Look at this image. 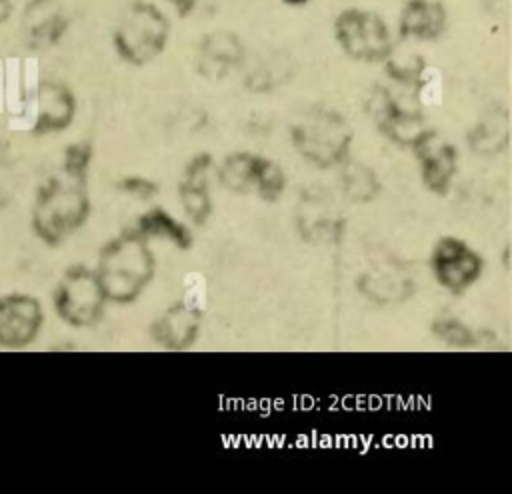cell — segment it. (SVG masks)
Listing matches in <instances>:
<instances>
[{"instance_id": "17", "label": "cell", "mask_w": 512, "mask_h": 494, "mask_svg": "<svg viewBox=\"0 0 512 494\" xmlns=\"http://www.w3.org/2000/svg\"><path fill=\"white\" fill-rule=\"evenodd\" d=\"M466 142L476 156H498L510 146V116L502 106H492L484 110L478 120L470 126Z\"/></svg>"}, {"instance_id": "18", "label": "cell", "mask_w": 512, "mask_h": 494, "mask_svg": "<svg viewBox=\"0 0 512 494\" xmlns=\"http://www.w3.org/2000/svg\"><path fill=\"white\" fill-rule=\"evenodd\" d=\"M76 114V98L60 82H44L38 88V116L34 130L38 134L60 132L70 126Z\"/></svg>"}, {"instance_id": "30", "label": "cell", "mask_w": 512, "mask_h": 494, "mask_svg": "<svg viewBox=\"0 0 512 494\" xmlns=\"http://www.w3.org/2000/svg\"><path fill=\"white\" fill-rule=\"evenodd\" d=\"M12 14V0H0V24L6 22Z\"/></svg>"}, {"instance_id": "15", "label": "cell", "mask_w": 512, "mask_h": 494, "mask_svg": "<svg viewBox=\"0 0 512 494\" xmlns=\"http://www.w3.org/2000/svg\"><path fill=\"white\" fill-rule=\"evenodd\" d=\"M42 326L40 304L26 294L0 298V346H28Z\"/></svg>"}, {"instance_id": "2", "label": "cell", "mask_w": 512, "mask_h": 494, "mask_svg": "<svg viewBox=\"0 0 512 494\" xmlns=\"http://www.w3.org/2000/svg\"><path fill=\"white\" fill-rule=\"evenodd\" d=\"M290 142L302 160L328 170L338 168L350 156L354 130L338 110L310 106L292 122Z\"/></svg>"}, {"instance_id": "16", "label": "cell", "mask_w": 512, "mask_h": 494, "mask_svg": "<svg viewBox=\"0 0 512 494\" xmlns=\"http://www.w3.org/2000/svg\"><path fill=\"white\" fill-rule=\"evenodd\" d=\"M448 30V10L440 0H408L398 18V36L406 42H434Z\"/></svg>"}, {"instance_id": "23", "label": "cell", "mask_w": 512, "mask_h": 494, "mask_svg": "<svg viewBox=\"0 0 512 494\" xmlns=\"http://www.w3.org/2000/svg\"><path fill=\"white\" fill-rule=\"evenodd\" d=\"M292 66L286 56H268L252 66L244 78L250 92H272L290 80Z\"/></svg>"}, {"instance_id": "22", "label": "cell", "mask_w": 512, "mask_h": 494, "mask_svg": "<svg viewBox=\"0 0 512 494\" xmlns=\"http://www.w3.org/2000/svg\"><path fill=\"white\" fill-rule=\"evenodd\" d=\"M66 16L50 2L36 0L28 8V38L36 48L54 46L66 32Z\"/></svg>"}, {"instance_id": "4", "label": "cell", "mask_w": 512, "mask_h": 494, "mask_svg": "<svg viewBox=\"0 0 512 494\" xmlns=\"http://www.w3.org/2000/svg\"><path fill=\"white\" fill-rule=\"evenodd\" d=\"M170 38L166 14L152 2L136 0L122 14L112 42L118 56L132 66H146L156 60Z\"/></svg>"}, {"instance_id": "3", "label": "cell", "mask_w": 512, "mask_h": 494, "mask_svg": "<svg viewBox=\"0 0 512 494\" xmlns=\"http://www.w3.org/2000/svg\"><path fill=\"white\" fill-rule=\"evenodd\" d=\"M86 180L64 172L50 178L38 192L34 204V230L46 244H60L74 234L90 214Z\"/></svg>"}, {"instance_id": "29", "label": "cell", "mask_w": 512, "mask_h": 494, "mask_svg": "<svg viewBox=\"0 0 512 494\" xmlns=\"http://www.w3.org/2000/svg\"><path fill=\"white\" fill-rule=\"evenodd\" d=\"M168 2H170V6L176 10V14H178L180 18H186V16H190V14L194 12L198 0H168Z\"/></svg>"}, {"instance_id": "6", "label": "cell", "mask_w": 512, "mask_h": 494, "mask_svg": "<svg viewBox=\"0 0 512 494\" xmlns=\"http://www.w3.org/2000/svg\"><path fill=\"white\" fill-rule=\"evenodd\" d=\"M106 302L108 300L96 272L80 264L64 272L54 292V306L58 316L74 328L96 326L104 316Z\"/></svg>"}, {"instance_id": "11", "label": "cell", "mask_w": 512, "mask_h": 494, "mask_svg": "<svg viewBox=\"0 0 512 494\" xmlns=\"http://www.w3.org/2000/svg\"><path fill=\"white\" fill-rule=\"evenodd\" d=\"M420 166V180L424 188L436 196H446L458 172V150L444 140L436 130L428 132L412 146Z\"/></svg>"}, {"instance_id": "31", "label": "cell", "mask_w": 512, "mask_h": 494, "mask_svg": "<svg viewBox=\"0 0 512 494\" xmlns=\"http://www.w3.org/2000/svg\"><path fill=\"white\" fill-rule=\"evenodd\" d=\"M282 2L288 6H304L308 0H282Z\"/></svg>"}, {"instance_id": "14", "label": "cell", "mask_w": 512, "mask_h": 494, "mask_svg": "<svg viewBox=\"0 0 512 494\" xmlns=\"http://www.w3.org/2000/svg\"><path fill=\"white\" fill-rule=\"evenodd\" d=\"M214 166V158L208 152L194 154L186 166L178 184V198L184 216L194 226H204L212 216V194L208 176Z\"/></svg>"}, {"instance_id": "8", "label": "cell", "mask_w": 512, "mask_h": 494, "mask_svg": "<svg viewBox=\"0 0 512 494\" xmlns=\"http://www.w3.org/2000/svg\"><path fill=\"white\" fill-rule=\"evenodd\" d=\"M298 236L312 246L336 244L344 236L346 220L330 190L308 186L300 192L294 212Z\"/></svg>"}, {"instance_id": "24", "label": "cell", "mask_w": 512, "mask_h": 494, "mask_svg": "<svg viewBox=\"0 0 512 494\" xmlns=\"http://www.w3.org/2000/svg\"><path fill=\"white\" fill-rule=\"evenodd\" d=\"M430 332L448 348L470 350L478 348V332L456 316H436L430 322Z\"/></svg>"}, {"instance_id": "19", "label": "cell", "mask_w": 512, "mask_h": 494, "mask_svg": "<svg viewBox=\"0 0 512 494\" xmlns=\"http://www.w3.org/2000/svg\"><path fill=\"white\" fill-rule=\"evenodd\" d=\"M266 156L254 152H232L216 168V178L222 188L234 194H254L260 170Z\"/></svg>"}, {"instance_id": "9", "label": "cell", "mask_w": 512, "mask_h": 494, "mask_svg": "<svg viewBox=\"0 0 512 494\" xmlns=\"http://www.w3.org/2000/svg\"><path fill=\"white\" fill-rule=\"evenodd\" d=\"M430 270L438 286L452 294H464L480 280L484 258L462 238L442 236L430 252Z\"/></svg>"}, {"instance_id": "26", "label": "cell", "mask_w": 512, "mask_h": 494, "mask_svg": "<svg viewBox=\"0 0 512 494\" xmlns=\"http://www.w3.org/2000/svg\"><path fill=\"white\" fill-rule=\"evenodd\" d=\"M286 184H288V178H286L284 170L280 168V164L266 158V162L260 170L254 194L264 202H276L284 194Z\"/></svg>"}, {"instance_id": "13", "label": "cell", "mask_w": 512, "mask_h": 494, "mask_svg": "<svg viewBox=\"0 0 512 494\" xmlns=\"http://www.w3.org/2000/svg\"><path fill=\"white\" fill-rule=\"evenodd\" d=\"M244 42L228 30H218L202 36L196 48V72L206 80H222L244 64Z\"/></svg>"}, {"instance_id": "12", "label": "cell", "mask_w": 512, "mask_h": 494, "mask_svg": "<svg viewBox=\"0 0 512 494\" xmlns=\"http://www.w3.org/2000/svg\"><path fill=\"white\" fill-rule=\"evenodd\" d=\"M200 310L188 306L184 300L172 302L150 324L152 342L166 352L190 350L200 336Z\"/></svg>"}, {"instance_id": "21", "label": "cell", "mask_w": 512, "mask_h": 494, "mask_svg": "<svg viewBox=\"0 0 512 494\" xmlns=\"http://www.w3.org/2000/svg\"><path fill=\"white\" fill-rule=\"evenodd\" d=\"M134 230L146 240L150 238L168 240L178 250H188L194 244V236L190 228L164 208H150L148 212L140 214L134 224Z\"/></svg>"}, {"instance_id": "25", "label": "cell", "mask_w": 512, "mask_h": 494, "mask_svg": "<svg viewBox=\"0 0 512 494\" xmlns=\"http://www.w3.org/2000/svg\"><path fill=\"white\" fill-rule=\"evenodd\" d=\"M386 68V76L396 82L402 88L412 90L416 86V82L420 80L424 68L428 66L424 62V58L420 54H396L394 50L390 52V56L382 62Z\"/></svg>"}, {"instance_id": "5", "label": "cell", "mask_w": 512, "mask_h": 494, "mask_svg": "<svg viewBox=\"0 0 512 494\" xmlns=\"http://www.w3.org/2000/svg\"><path fill=\"white\" fill-rule=\"evenodd\" d=\"M334 38L348 58L364 64H382L394 50L384 18L364 8L342 10L334 20Z\"/></svg>"}, {"instance_id": "28", "label": "cell", "mask_w": 512, "mask_h": 494, "mask_svg": "<svg viewBox=\"0 0 512 494\" xmlns=\"http://www.w3.org/2000/svg\"><path fill=\"white\" fill-rule=\"evenodd\" d=\"M118 188L124 192V194H130L134 198H140V200H148L152 196L158 194L160 186L158 182H154L152 178H146V176H124L122 180H118Z\"/></svg>"}, {"instance_id": "10", "label": "cell", "mask_w": 512, "mask_h": 494, "mask_svg": "<svg viewBox=\"0 0 512 494\" xmlns=\"http://www.w3.org/2000/svg\"><path fill=\"white\" fill-rule=\"evenodd\" d=\"M416 288L414 276L400 260L392 256L374 260L356 278V290L366 300L380 306L406 302L414 296Z\"/></svg>"}, {"instance_id": "20", "label": "cell", "mask_w": 512, "mask_h": 494, "mask_svg": "<svg viewBox=\"0 0 512 494\" xmlns=\"http://www.w3.org/2000/svg\"><path fill=\"white\" fill-rule=\"evenodd\" d=\"M338 186L340 194L352 204L374 202L382 192V182L372 166L352 160L350 156L338 166Z\"/></svg>"}, {"instance_id": "1", "label": "cell", "mask_w": 512, "mask_h": 494, "mask_svg": "<svg viewBox=\"0 0 512 494\" xmlns=\"http://www.w3.org/2000/svg\"><path fill=\"white\" fill-rule=\"evenodd\" d=\"M94 272L108 302L132 304L150 286L156 258L148 240L130 228L102 246Z\"/></svg>"}, {"instance_id": "7", "label": "cell", "mask_w": 512, "mask_h": 494, "mask_svg": "<svg viewBox=\"0 0 512 494\" xmlns=\"http://www.w3.org/2000/svg\"><path fill=\"white\" fill-rule=\"evenodd\" d=\"M366 112L374 120L378 132L390 142L410 148L428 132L416 98L406 102L386 86H376L366 98Z\"/></svg>"}, {"instance_id": "27", "label": "cell", "mask_w": 512, "mask_h": 494, "mask_svg": "<svg viewBox=\"0 0 512 494\" xmlns=\"http://www.w3.org/2000/svg\"><path fill=\"white\" fill-rule=\"evenodd\" d=\"M90 162H92V146L88 142L70 144L64 152V172L70 176L86 180Z\"/></svg>"}]
</instances>
